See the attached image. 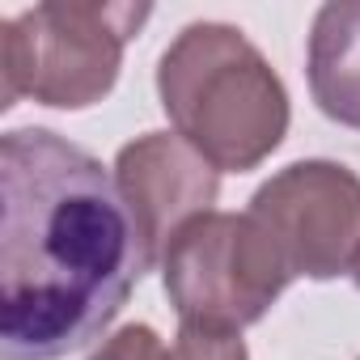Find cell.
Returning <instances> with one entry per match:
<instances>
[{
    "instance_id": "cell-4",
    "label": "cell",
    "mask_w": 360,
    "mask_h": 360,
    "mask_svg": "<svg viewBox=\"0 0 360 360\" xmlns=\"http://www.w3.org/2000/svg\"><path fill=\"white\" fill-rule=\"evenodd\" d=\"M292 280L288 259L250 212H208L161 255V284L178 322L208 330L242 335Z\"/></svg>"
},
{
    "instance_id": "cell-9",
    "label": "cell",
    "mask_w": 360,
    "mask_h": 360,
    "mask_svg": "<svg viewBox=\"0 0 360 360\" xmlns=\"http://www.w3.org/2000/svg\"><path fill=\"white\" fill-rule=\"evenodd\" d=\"M165 352L169 347L148 322H131V326H119L110 339H102V347L89 360H165Z\"/></svg>"
},
{
    "instance_id": "cell-6",
    "label": "cell",
    "mask_w": 360,
    "mask_h": 360,
    "mask_svg": "<svg viewBox=\"0 0 360 360\" xmlns=\"http://www.w3.org/2000/svg\"><path fill=\"white\" fill-rule=\"evenodd\" d=\"M115 187L140 238L144 263H161L169 242L191 221L217 212L221 169L208 165L183 136L144 131L115 157Z\"/></svg>"
},
{
    "instance_id": "cell-1",
    "label": "cell",
    "mask_w": 360,
    "mask_h": 360,
    "mask_svg": "<svg viewBox=\"0 0 360 360\" xmlns=\"http://www.w3.org/2000/svg\"><path fill=\"white\" fill-rule=\"evenodd\" d=\"M148 271L106 165L51 127L0 140V360L94 343Z\"/></svg>"
},
{
    "instance_id": "cell-3",
    "label": "cell",
    "mask_w": 360,
    "mask_h": 360,
    "mask_svg": "<svg viewBox=\"0 0 360 360\" xmlns=\"http://www.w3.org/2000/svg\"><path fill=\"white\" fill-rule=\"evenodd\" d=\"M153 18L127 0H47L0 22V110L34 98L51 110L102 102L123 68L127 43Z\"/></svg>"
},
{
    "instance_id": "cell-10",
    "label": "cell",
    "mask_w": 360,
    "mask_h": 360,
    "mask_svg": "<svg viewBox=\"0 0 360 360\" xmlns=\"http://www.w3.org/2000/svg\"><path fill=\"white\" fill-rule=\"evenodd\" d=\"M347 276H352V284L360 288V250H356V259H352V271H347Z\"/></svg>"
},
{
    "instance_id": "cell-5",
    "label": "cell",
    "mask_w": 360,
    "mask_h": 360,
    "mask_svg": "<svg viewBox=\"0 0 360 360\" xmlns=\"http://www.w3.org/2000/svg\"><path fill=\"white\" fill-rule=\"evenodd\" d=\"M280 246L292 276L335 280L360 250V174L343 161H292L250 195L246 208Z\"/></svg>"
},
{
    "instance_id": "cell-7",
    "label": "cell",
    "mask_w": 360,
    "mask_h": 360,
    "mask_svg": "<svg viewBox=\"0 0 360 360\" xmlns=\"http://www.w3.org/2000/svg\"><path fill=\"white\" fill-rule=\"evenodd\" d=\"M305 77L318 110L360 131V0H330L314 13Z\"/></svg>"
},
{
    "instance_id": "cell-8",
    "label": "cell",
    "mask_w": 360,
    "mask_h": 360,
    "mask_svg": "<svg viewBox=\"0 0 360 360\" xmlns=\"http://www.w3.org/2000/svg\"><path fill=\"white\" fill-rule=\"evenodd\" d=\"M165 360H250L242 335L233 330H208V326H178Z\"/></svg>"
},
{
    "instance_id": "cell-2",
    "label": "cell",
    "mask_w": 360,
    "mask_h": 360,
    "mask_svg": "<svg viewBox=\"0 0 360 360\" xmlns=\"http://www.w3.org/2000/svg\"><path fill=\"white\" fill-rule=\"evenodd\" d=\"M157 98L221 174L259 169L288 136V89L271 60L229 22H191L157 60Z\"/></svg>"
}]
</instances>
